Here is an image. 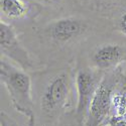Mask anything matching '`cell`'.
I'll return each mask as SVG.
<instances>
[{"mask_svg": "<svg viewBox=\"0 0 126 126\" xmlns=\"http://www.w3.org/2000/svg\"><path fill=\"white\" fill-rule=\"evenodd\" d=\"M90 67L104 74L115 71L126 63V46L117 41H104L93 47L88 54Z\"/></svg>", "mask_w": 126, "mask_h": 126, "instance_id": "52a82bcc", "label": "cell"}, {"mask_svg": "<svg viewBox=\"0 0 126 126\" xmlns=\"http://www.w3.org/2000/svg\"><path fill=\"white\" fill-rule=\"evenodd\" d=\"M105 126H109V125H105Z\"/></svg>", "mask_w": 126, "mask_h": 126, "instance_id": "9a60e30c", "label": "cell"}, {"mask_svg": "<svg viewBox=\"0 0 126 126\" xmlns=\"http://www.w3.org/2000/svg\"><path fill=\"white\" fill-rule=\"evenodd\" d=\"M32 2L43 6H57L60 5L64 0H31Z\"/></svg>", "mask_w": 126, "mask_h": 126, "instance_id": "4fadbf2b", "label": "cell"}, {"mask_svg": "<svg viewBox=\"0 0 126 126\" xmlns=\"http://www.w3.org/2000/svg\"><path fill=\"white\" fill-rule=\"evenodd\" d=\"M104 75L103 72L90 67L85 62H79L75 68V87L77 95L75 116L83 126L86 124L91 102Z\"/></svg>", "mask_w": 126, "mask_h": 126, "instance_id": "5b68a950", "label": "cell"}, {"mask_svg": "<svg viewBox=\"0 0 126 126\" xmlns=\"http://www.w3.org/2000/svg\"><path fill=\"white\" fill-rule=\"evenodd\" d=\"M104 16L115 31H118L126 37V0H121Z\"/></svg>", "mask_w": 126, "mask_h": 126, "instance_id": "9c48e42d", "label": "cell"}, {"mask_svg": "<svg viewBox=\"0 0 126 126\" xmlns=\"http://www.w3.org/2000/svg\"><path fill=\"white\" fill-rule=\"evenodd\" d=\"M107 125H109V126H126V120L118 119V118H111Z\"/></svg>", "mask_w": 126, "mask_h": 126, "instance_id": "5bb4252c", "label": "cell"}, {"mask_svg": "<svg viewBox=\"0 0 126 126\" xmlns=\"http://www.w3.org/2000/svg\"><path fill=\"white\" fill-rule=\"evenodd\" d=\"M0 79L6 88L12 107L27 118L28 126H36L33 101L32 78L28 72L1 57Z\"/></svg>", "mask_w": 126, "mask_h": 126, "instance_id": "7a4b0ae2", "label": "cell"}, {"mask_svg": "<svg viewBox=\"0 0 126 126\" xmlns=\"http://www.w3.org/2000/svg\"><path fill=\"white\" fill-rule=\"evenodd\" d=\"M121 67L106 73L90 105L85 126H105L113 117V96L122 78Z\"/></svg>", "mask_w": 126, "mask_h": 126, "instance_id": "277c9868", "label": "cell"}, {"mask_svg": "<svg viewBox=\"0 0 126 126\" xmlns=\"http://www.w3.org/2000/svg\"><path fill=\"white\" fill-rule=\"evenodd\" d=\"M40 5L31 0H0L1 20L17 21L23 19H35L41 12Z\"/></svg>", "mask_w": 126, "mask_h": 126, "instance_id": "ba28073f", "label": "cell"}, {"mask_svg": "<svg viewBox=\"0 0 126 126\" xmlns=\"http://www.w3.org/2000/svg\"><path fill=\"white\" fill-rule=\"evenodd\" d=\"M32 74L35 123L38 120L43 126H59L75 111V69L66 65Z\"/></svg>", "mask_w": 126, "mask_h": 126, "instance_id": "6da1fadb", "label": "cell"}, {"mask_svg": "<svg viewBox=\"0 0 126 126\" xmlns=\"http://www.w3.org/2000/svg\"><path fill=\"white\" fill-rule=\"evenodd\" d=\"M94 30V23L89 19L79 15H68L46 22L36 29V34L43 45L65 48L88 38Z\"/></svg>", "mask_w": 126, "mask_h": 126, "instance_id": "3957f363", "label": "cell"}, {"mask_svg": "<svg viewBox=\"0 0 126 126\" xmlns=\"http://www.w3.org/2000/svg\"><path fill=\"white\" fill-rule=\"evenodd\" d=\"M84 1L90 6V8L104 15L116 6L121 0H84Z\"/></svg>", "mask_w": 126, "mask_h": 126, "instance_id": "30bf717a", "label": "cell"}, {"mask_svg": "<svg viewBox=\"0 0 126 126\" xmlns=\"http://www.w3.org/2000/svg\"><path fill=\"white\" fill-rule=\"evenodd\" d=\"M59 126H83L79 123V121L77 120L76 116H75V111L71 112L68 115L63 118V120L61 121V123L59 124Z\"/></svg>", "mask_w": 126, "mask_h": 126, "instance_id": "8fae6325", "label": "cell"}, {"mask_svg": "<svg viewBox=\"0 0 126 126\" xmlns=\"http://www.w3.org/2000/svg\"><path fill=\"white\" fill-rule=\"evenodd\" d=\"M0 46L3 58L11 60L25 72L34 73L37 71L34 61L20 43L14 26L3 20L0 23Z\"/></svg>", "mask_w": 126, "mask_h": 126, "instance_id": "8992f818", "label": "cell"}, {"mask_svg": "<svg viewBox=\"0 0 126 126\" xmlns=\"http://www.w3.org/2000/svg\"><path fill=\"white\" fill-rule=\"evenodd\" d=\"M0 124L1 126H18L15 120H13L9 115L2 111L0 113Z\"/></svg>", "mask_w": 126, "mask_h": 126, "instance_id": "7c38bea8", "label": "cell"}]
</instances>
